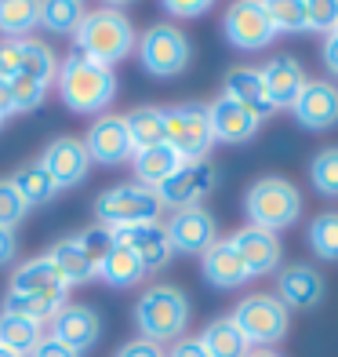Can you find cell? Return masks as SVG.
Here are the masks:
<instances>
[{"label": "cell", "mask_w": 338, "mask_h": 357, "mask_svg": "<svg viewBox=\"0 0 338 357\" xmlns=\"http://www.w3.org/2000/svg\"><path fill=\"white\" fill-rule=\"evenodd\" d=\"M127 135H131L135 150H150V146H164L168 132H164V109L160 106H138L124 117Z\"/></svg>", "instance_id": "29"}, {"label": "cell", "mask_w": 338, "mask_h": 357, "mask_svg": "<svg viewBox=\"0 0 338 357\" xmlns=\"http://www.w3.org/2000/svg\"><path fill=\"white\" fill-rule=\"evenodd\" d=\"M244 357H284V354H277V350H273V347H251Z\"/></svg>", "instance_id": "49"}, {"label": "cell", "mask_w": 338, "mask_h": 357, "mask_svg": "<svg viewBox=\"0 0 338 357\" xmlns=\"http://www.w3.org/2000/svg\"><path fill=\"white\" fill-rule=\"evenodd\" d=\"M135 324L150 343H179L189 324V296L175 284H153L135 303Z\"/></svg>", "instance_id": "3"}, {"label": "cell", "mask_w": 338, "mask_h": 357, "mask_svg": "<svg viewBox=\"0 0 338 357\" xmlns=\"http://www.w3.org/2000/svg\"><path fill=\"white\" fill-rule=\"evenodd\" d=\"M168 357H207V350L200 347V339H179Z\"/></svg>", "instance_id": "47"}, {"label": "cell", "mask_w": 338, "mask_h": 357, "mask_svg": "<svg viewBox=\"0 0 338 357\" xmlns=\"http://www.w3.org/2000/svg\"><path fill=\"white\" fill-rule=\"evenodd\" d=\"M244 212H248L251 226L277 234V230H284V226H295V219L302 215V193L295 190V183H287V178L266 175L248 190Z\"/></svg>", "instance_id": "5"}, {"label": "cell", "mask_w": 338, "mask_h": 357, "mask_svg": "<svg viewBox=\"0 0 338 357\" xmlns=\"http://www.w3.org/2000/svg\"><path fill=\"white\" fill-rule=\"evenodd\" d=\"M117 241L124 248H131L142 266H146V273H156L164 270L171 259H175V248L168 241V230L164 222H146V226H124V230H117Z\"/></svg>", "instance_id": "19"}, {"label": "cell", "mask_w": 338, "mask_h": 357, "mask_svg": "<svg viewBox=\"0 0 338 357\" xmlns=\"http://www.w3.org/2000/svg\"><path fill=\"white\" fill-rule=\"evenodd\" d=\"M44 259L55 266V273L66 281V288L99 278V270H95V263L84 255V248L77 245V237H66V241H58V245H51V252H47Z\"/></svg>", "instance_id": "24"}, {"label": "cell", "mask_w": 338, "mask_h": 357, "mask_svg": "<svg viewBox=\"0 0 338 357\" xmlns=\"http://www.w3.org/2000/svg\"><path fill=\"white\" fill-rule=\"evenodd\" d=\"M84 150L91 160H99V165H124V160L135 157V142L127 135V124L124 117L117 113H102V117H95V124L88 128L84 135Z\"/></svg>", "instance_id": "13"}, {"label": "cell", "mask_w": 338, "mask_h": 357, "mask_svg": "<svg viewBox=\"0 0 338 357\" xmlns=\"http://www.w3.org/2000/svg\"><path fill=\"white\" fill-rule=\"evenodd\" d=\"M233 248L240 255V263H244L248 278H262V273H273L280 266V241L277 234L269 230H259V226H244V230H236L233 237Z\"/></svg>", "instance_id": "18"}, {"label": "cell", "mask_w": 338, "mask_h": 357, "mask_svg": "<svg viewBox=\"0 0 338 357\" xmlns=\"http://www.w3.org/2000/svg\"><path fill=\"white\" fill-rule=\"evenodd\" d=\"M197 339H200V347L207 350V357H244L251 350V343L244 339V332L233 324V317H215Z\"/></svg>", "instance_id": "26"}, {"label": "cell", "mask_w": 338, "mask_h": 357, "mask_svg": "<svg viewBox=\"0 0 338 357\" xmlns=\"http://www.w3.org/2000/svg\"><path fill=\"white\" fill-rule=\"evenodd\" d=\"M11 186L19 190V197L26 201V208H40L47 201H55V193H58V186L51 183V175L40 168V160H33V165H26V168L15 172Z\"/></svg>", "instance_id": "31"}, {"label": "cell", "mask_w": 338, "mask_h": 357, "mask_svg": "<svg viewBox=\"0 0 338 357\" xmlns=\"http://www.w3.org/2000/svg\"><path fill=\"white\" fill-rule=\"evenodd\" d=\"M182 165H186V160L175 153L168 142H164V146H150V150H135V157H131L135 183L150 186V190H156L160 183H168V178L179 172Z\"/></svg>", "instance_id": "23"}, {"label": "cell", "mask_w": 338, "mask_h": 357, "mask_svg": "<svg viewBox=\"0 0 338 357\" xmlns=\"http://www.w3.org/2000/svg\"><path fill=\"white\" fill-rule=\"evenodd\" d=\"M309 183L324 197H338V146H328L309 160Z\"/></svg>", "instance_id": "37"}, {"label": "cell", "mask_w": 338, "mask_h": 357, "mask_svg": "<svg viewBox=\"0 0 338 357\" xmlns=\"http://www.w3.org/2000/svg\"><path fill=\"white\" fill-rule=\"evenodd\" d=\"M277 37V29L269 22L266 4H255V0H240L225 11V40L240 52H262V47Z\"/></svg>", "instance_id": "10"}, {"label": "cell", "mask_w": 338, "mask_h": 357, "mask_svg": "<svg viewBox=\"0 0 338 357\" xmlns=\"http://www.w3.org/2000/svg\"><path fill=\"white\" fill-rule=\"evenodd\" d=\"M259 73H262V84H266L273 109H291L295 99L302 95V88H305V80H309L295 55H273Z\"/></svg>", "instance_id": "16"}, {"label": "cell", "mask_w": 338, "mask_h": 357, "mask_svg": "<svg viewBox=\"0 0 338 357\" xmlns=\"http://www.w3.org/2000/svg\"><path fill=\"white\" fill-rule=\"evenodd\" d=\"M77 245L84 248V255L95 263V270H99L102 259H106L113 248H117V230H109V226H99V222H95V226H88L84 234H77Z\"/></svg>", "instance_id": "38"}, {"label": "cell", "mask_w": 338, "mask_h": 357, "mask_svg": "<svg viewBox=\"0 0 338 357\" xmlns=\"http://www.w3.org/2000/svg\"><path fill=\"white\" fill-rule=\"evenodd\" d=\"M33 26H40L33 0H0V33H4L8 40L29 37Z\"/></svg>", "instance_id": "34"}, {"label": "cell", "mask_w": 338, "mask_h": 357, "mask_svg": "<svg viewBox=\"0 0 338 357\" xmlns=\"http://www.w3.org/2000/svg\"><path fill=\"white\" fill-rule=\"evenodd\" d=\"M11 296H44V291H70L66 281L55 273V266L47 263V259H29V263H22L19 270L11 273Z\"/></svg>", "instance_id": "25"}, {"label": "cell", "mask_w": 338, "mask_h": 357, "mask_svg": "<svg viewBox=\"0 0 338 357\" xmlns=\"http://www.w3.org/2000/svg\"><path fill=\"white\" fill-rule=\"evenodd\" d=\"M338 29V4L335 0H313L309 4V33H335Z\"/></svg>", "instance_id": "41"}, {"label": "cell", "mask_w": 338, "mask_h": 357, "mask_svg": "<svg viewBox=\"0 0 338 357\" xmlns=\"http://www.w3.org/2000/svg\"><path fill=\"white\" fill-rule=\"evenodd\" d=\"M99 278H102L109 288H135V284L146 281V266H142V259H138L131 248H124L120 241H117V248L102 259Z\"/></svg>", "instance_id": "27"}, {"label": "cell", "mask_w": 338, "mask_h": 357, "mask_svg": "<svg viewBox=\"0 0 338 357\" xmlns=\"http://www.w3.org/2000/svg\"><path fill=\"white\" fill-rule=\"evenodd\" d=\"M15 252H19V234H15V230H4V226H0V266L11 263Z\"/></svg>", "instance_id": "46"}, {"label": "cell", "mask_w": 338, "mask_h": 357, "mask_svg": "<svg viewBox=\"0 0 338 357\" xmlns=\"http://www.w3.org/2000/svg\"><path fill=\"white\" fill-rule=\"evenodd\" d=\"M200 270H204V281L215 284V288H240L248 281V270L240 263L233 241H215V245L200 255Z\"/></svg>", "instance_id": "21"}, {"label": "cell", "mask_w": 338, "mask_h": 357, "mask_svg": "<svg viewBox=\"0 0 338 357\" xmlns=\"http://www.w3.org/2000/svg\"><path fill=\"white\" fill-rule=\"evenodd\" d=\"M55 73H58V62H55L51 47H47L44 40L22 37L19 40V77H33V80H40V84H51Z\"/></svg>", "instance_id": "30"}, {"label": "cell", "mask_w": 338, "mask_h": 357, "mask_svg": "<svg viewBox=\"0 0 338 357\" xmlns=\"http://www.w3.org/2000/svg\"><path fill=\"white\" fill-rule=\"evenodd\" d=\"M15 113V102H11V84L4 77H0V121H8Z\"/></svg>", "instance_id": "48"}, {"label": "cell", "mask_w": 338, "mask_h": 357, "mask_svg": "<svg viewBox=\"0 0 338 357\" xmlns=\"http://www.w3.org/2000/svg\"><path fill=\"white\" fill-rule=\"evenodd\" d=\"M51 335L58 339V343H66L70 350L88 354L95 343H99V335H102V321H99V314H95L91 306L66 303L55 314V321H51Z\"/></svg>", "instance_id": "17"}, {"label": "cell", "mask_w": 338, "mask_h": 357, "mask_svg": "<svg viewBox=\"0 0 338 357\" xmlns=\"http://www.w3.org/2000/svg\"><path fill=\"white\" fill-rule=\"evenodd\" d=\"M328 281L320 278V270H313L309 263H291L280 270L277 278V299L287 306V310H313L324 299Z\"/></svg>", "instance_id": "15"}, {"label": "cell", "mask_w": 338, "mask_h": 357, "mask_svg": "<svg viewBox=\"0 0 338 357\" xmlns=\"http://www.w3.org/2000/svg\"><path fill=\"white\" fill-rule=\"evenodd\" d=\"M164 230L171 248L182 255H204L218 241V222L207 208H182L164 222Z\"/></svg>", "instance_id": "12"}, {"label": "cell", "mask_w": 338, "mask_h": 357, "mask_svg": "<svg viewBox=\"0 0 338 357\" xmlns=\"http://www.w3.org/2000/svg\"><path fill=\"white\" fill-rule=\"evenodd\" d=\"M320 59H324V70L331 77H338V33H328L320 44Z\"/></svg>", "instance_id": "45"}, {"label": "cell", "mask_w": 338, "mask_h": 357, "mask_svg": "<svg viewBox=\"0 0 338 357\" xmlns=\"http://www.w3.org/2000/svg\"><path fill=\"white\" fill-rule=\"evenodd\" d=\"M40 168L51 175V183L58 190H73L88 178V168H91V157L84 150V139H73V135H62V139H51L47 150L40 153Z\"/></svg>", "instance_id": "11"}, {"label": "cell", "mask_w": 338, "mask_h": 357, "mask_svg": "<svg viewBox=\"0 0 338 357\" xmlns=\"http://www.w3.org/2000/svg\"><path fill=\"white\" fill-rule=\"evenodd\" d=\"M55 77H58V95L66 102V109L84 113V117L88 113L102 117V109H109L113 99H117V73L80 52H70L62 59Z\"/></svg>", "instance_id": "1"}, {"label": "cell", "mask_w": 338, "mask_h": 357, "mask_svg": "<svg viewBox=\"0 0 338 357\" xmlns=\"http://www.w3.org/2000/svg\"><path fill=\"white\" fill-rule=\"evenodd\" d=\"M84 4H77V0H47V4H37V19L47 33H77V26L84 22Z\"/></svg>", "instance_id": "33"}, {"label": "cell", "mask_w": 338, "mask_h": 357, "mask_svg": "<svg viewBox=\"0 0 338 357\" xmlns=\"http://www.w3.org/2000/svg\"><path fill=\"white\" fill-rule=\"evenodd\" d=\"M29 357H80L77 350H70L66 343H58L55 335H44L40 343H37V350L29 354Z\"/></svg>", "instance_id": "44"}, {"label": "cell", "mask_w": 338, "mask_h": 357, "mask_svg": "<svg viewBox=\"0 0 338 357\" xmlns=\"http://www.w3.org/2000/svg\"><path fill=\"white\" fill-rule=\"evenodd\" d=\"M335 33H338V29H335Z\"/></svg>", "instance_id": "52"}, {"label": "cell", "mask_w": 338, "mask_h": 357, "mask_svg": "<svg viewBox=\"0 0 338 357\" xmlns=\"http://www.w3.org/2000/svg\"><path fill=\"white\" fill-rule=\"evenodd\" d=\"M222 95H230L233 102H240L251 117H269L273 106H269V95H266V84H262V73L259 70H251V66H236L225 73V91Z\"/></svg>", "instance_id": "22"}, {"label": "cell", "mask_w": 338, "mask_h": 357, "mask_svg": "<svg viewBox=\"0 0 338 357\" xmlns=\"http://www.w3.org/2000/svg\"><path fill=\"white\" fill-rule=\"evenodd\" d=\"M207 121H211V135L215 142H230V146H240V142H251L255 132H259V117L233 102L230 95H218V99L207 106Z\"/></svg>", "instance_id": "20"}, {"label": "cell", "mask_w": 338, "mask_h": 357, "mask_svg": "<svg viewBox=\"0 0 338 357\" xmlns=\"http://www.w3.org/2000/svg\"><path fill=\"white\" fill-rule=\"evenodd\" d=\"M215 186H218V168L211 160H186L168 183L156 186V197L171 212H182V208H204V197H211Z\"/></svg>", "instance_id": "9"}, {"label": "cell", "mask_w": 338, "mask_h": 357, "mask_svg": "<svg viewBox=\"0 0 338 357\" xmlns=\"http://www.w3.org/2000/svg\"><path fill=\"white\" fill-rule=\"evenodd\" d=\"M233 324L251 347H273L280 343L291 328V310L277 299V296H266V291H255V296H244L233 310Z\"/></svg>", "instance_id": "6"}, {"label": "cell", "mask_w": 338, "mask_h": 357, "mask_svg": "<svg viewBox=\"0 0 338 357\" xmlns=\"http://www.w3.org/2000/svg\"><path fill=\"white\" fill-rule=\"evenodd\" d=\"M135 44H138L142 70H146L150 77H156V80L179 77V73L189 66V55H193L189 37L182 33L179 26H171V22H156V26H150Z\"/></svg>", "instance_id": "7"}, {"label": "cell", "mask_w": 338, "mask_h": 357, "mask_svg": "<svg viewBox=\"0 0 338 357\" xmlns=\"http://www.w3.org/2000/svg\"><path fill=\"white\" fill-rule=\"evenodd\" d=\"M8 84H11L15 113H29L47 99V84H40V80H33V77H15V80H8Z\"/></svg>", "instance_id": "39"}, {"label": "cell", "mask_w": 338, "mask_h": 357, "mask_svg": "<svg viewBox=\"0 0 338 357\" xmlns=\"http://www.w3.org/2000/svg\"><path fill=\"white\" fill-rule=\"evenodd\" d=\"M160 212H164V204H160L156 190L142 183H117L95 197V222L109 226V230L160 222Z\"/></svg>", "instance_id": "4"}, {"label": "cell", "mask_w": 338, "mask_h": 357, "mask_svg": "<svg viewBox=\"0 0 338 357\" xmlns=\"http://www.w3.org/2000/svg\"><path fill=\"white\" fill-rule=\"evenodd\" d=\"M40 324L26 321V317H15V314H0V347L19 354V357H29L40 343Z\"/></svg>", "instance_id": "32"}, {"label": "cell", "mask_w": 338, "mask_h": 357, "mask_svg": "<svg viewBox=\"0 0 338 357\" xmlns=\"http://www.w3.org/2000/svg\"><path fill=\"white\" fill-rule=\"evenodd\" d=\"M66 306V291H44V296H4V310L0 314H15V317H26L33 324L44 321H55V314Z\"/></svg>", "instance_id": "28"}, {"label": "cell", "mask_w": 338, "mask_h": 357, "mask_svg": "<svg viewBox=\"0 0 338 357\" xmlns=\"http://www.w3.org/2000/svg\"><path fill=\"white\" fill-rule=\"evenodd\" d=\"M117 357H168L164 350H160V343H150V339H131V343H124V350Z\"/></svg>", "instance_id": "43"}, {"label": "cell", "mask_w": 338, "mask_h": 357, "mask_svg": "<svg viewBox=\"0 0 338 357\" xmlns=\"http://www.w3.org/2000/svg\"><path fill=\"white\" fill-rule=\"evenodd\" d=\"M73 40H77L73 52L88 55V59H95V62H102V66L113 70L135 47V26H131V19H127L120 8L106 4L99 11L84 15V22L77 26Z\"/></svg>", "instance_id": "2"}, {"label": "cell", "mask_w": 338, "mask_h": 357, "mask_svg": "<svg viewBox=\"0 0 338 357\" xmlns=\"http://www.w3.org/2000/svg\"><path fill=\"white\" fill-rule=\"evenodd\" d=\"M164 11L175 15V19H200V15L211 11V4L207 0H168Z\"/></svg>", "instance_id": "42"}, {"label": "cell", "mask_w": 338, "mask_h": 357, "mask_svg": "<svg viewBox=\"0 0 338 357\" xmlns=\"http://www.w3.org/2000/svg\"><path fill=\"white\" fill-rule=\"evenodd\" d=\"M0 357H19V354H11V350H4V347H0Z\"/></svg>", "instance_id": "50"}, {"label": "cell", "mask_w": 338, "mask_h": 357, "mask_svg": "<svg viewBox=\"0 0 338 357\" xmlns=\"http://www.w3.org/2000/svg\"><path fill=\"white\" fill-rule=\"evenodd\" d=\"M295 121L309 132H328L338 124V84L331 80H305L302 95L291 106Z\"/></svg>", "instance_id": "14"}, {"label": "cell", "mask_w": 338, "mask_h": 357, "mask_svg": "<svg viewBox=\"0 0 338 357\" xmlns=\"http://www.w3.org/2000/svg\"><path fill=\"white\" fill-rule=\"evenodd\" d=\"M164 132H168V146L182 160H207V150L215 146L207 106H200V102L164 109Z\"/></svg>", "instance_id": "8"}, {"label": "cell", "mask_w": 338, "mask_h": 357, "mask_svg": "<svg viewBox=\"0 0 338 357\" xmlns=\"http://www.w3.org/2000/svg\"><path fill=\"white\" fill-rule=\"evenodd\" d=\"M277 33H309V4L305 0H273L266 4Z\"/></svg>", "instance_id": "35"}, {"label": "cell", "mask_w": 338, "mask_h": 357, "mask_svg": "<svg viewBox=\"0 0 338 357\" xmlns=\"http://www.w3.org/2000/svg\"><path fill=\"white\" fill-rule=\"evenodd\" d=\"M309 248L320 259L338 263V212H320L309 222Z\"/></svg>", "instance_id": "36"}, {"label": "cell", "mask_w": 338, "mask_h": 357, "mask_svg": "<svg viewBox=\"0 0 338 357\" xmlns=\"http://www.w3.org/2000/svg\"><path fill=\"white\" fill-rule=\"evenodd\" d=\"M0 128H4V121H0Z\"/></svg>", "instance_id": "51"}, {"label": "cell", "mask_w": 338, "mask_h": 357, "mask_svg": "<svg viewBox=\"0 0 338 357\" xmlns=\"http://www.w3.org/2000/svg\"><path fill=\"white\" fill-rule=\"evenodd\" d=\"M26 201L19 197V190L11 186V178H0V226L4 230H15L22 219H26Z\"/></svg>", "instance_id": "40"}]
</instances>
